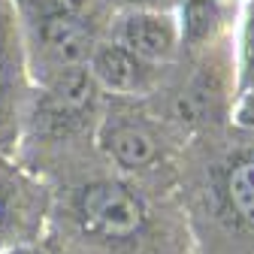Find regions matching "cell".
Segmentation results:
<instances>
[{
    "instance_id": "1",
    "label": "cell",
    "mask_w": 254,
    "mask_h": 254,
    "mask_svg": "<svg viewBox=\"0 0 254 254\" xmlns=\"http://www.w3.org/2000/svg\"><path fill=\"white\" fill-rule=\"evenodd\" d=\"M79 218L88 233L106 239H127L142 230L145 209L127 188L112 182H97L79 194Z\"/></svg>"
},
{
    "instance_id": "2",
    "label": "cell",
    "mask_w": 254,
    "mask_h": 254,
    "mask_svg": "<svg viewBox=\"0 0 254 254\" xmlns=\"http://www.w3.org/2000/svg\"><path fill=\"white\" fill-rule=\"evenodd\" d=\"M30 27H34V46L55 67V73L82 67V61L91 55V37L85 24L61 3L40 6V12L30 18Z\"/></svg>"
},
{
    "instance_id": "3",
    "label": "cell",
    "mask_w": 254,
    "mask_h": 254,
    "mask_svg": "<svg viewBox=\"0 0 254 254\" xmlns=\"http://www.w3.org/2000/svg\"><path fill=\"white\" fill-rule=\"evenodd\" d=\"M182 37L170 9H133L124 12L115 27V46L130 52L142 64H164L176 55Z\"/></svg>"
},
{
    "instance_id": "4",
    "label": "cell",
    "mask_w": 254,
    "mask_h": 254,
    "mask_svg": "<svg viewBox=\"0 0 254 254\" xmlns=\"http://www.w3.org/2000/svg\"><path fill=\"white\" fill-rule=\"evenodd\" d=\"M88 73L100 88L112 94H139L148 88V64L133 58L115 43H100L88 55Z\"/></svg>"
},
{
    "instance_id": "5",
    "label": "cell",
    "mask_w": 254,
    "mask_h": 254,
    "mask_svg": "<svg viewBox=\"0 0 254 254\" xmlns=\"http://www.w3.org/2000/svg\"><path fill=\"white\" fill-rule=\"evenodd\" d=\"M100 148L124 170L148 167L157 157V139L145 124L130 118H109L100 127Z\"/></svg>"
},
{
    "instance_id": "6",
    "label": "cell",
    "mask_w": 254,
    "mask_h": 254,
    "mask_svg": "<svg viewBox=\"0 0 254 254\" xmlns=\"http://www.w3.org/2000/svg\"><path fill=\"white\" fill-rule=\"evenodd\" d=\"M94 94H97V82L91 79L88 67H70V70H61L52 76L49 85V106L52 115L61 121H70L79 118L91 103H94Z\"/></svg>"
},
{
    "instance_id": "7",
    "label": "cell",
    "mask_w": 254,
    "mask_h": 254,
    "mask_svg": "<svg viewBox=\"0 0 254 254\" xmlns=\"http://www.w3.org/2000/svg\"><path fill=\"white\" fill-rule=\"evenodd\" d=\"M15 30L12 15L0 9V136H3L18 109V67H15Z\"/></svg>"
},
{
    "instance_id": "8",
    "label": "cell",
    "mask_w": 254,
    "mask_h": 254,
    "mask_svg": "<svg viewBox=\"0 0 254 254\" xmlns=\"http://www.w3.org/2000/svg\"><path fill=\"white\" fill-rule=\"evenodd\" d=\"M179 37L182 43L188 46H203L206 40L215 37L218 30V21H221V12H218V3L215 0H185L179 15Z\"/></svg>"
},
{
    "instance_id": "9",
    "label": "cell",
    "mask_w": 254,
    "mask_h": 254,
    "mask_svg": "<svg viewBox=\"0 0 254 254\" xmlns=\"http://www.w3.org/2000/svg\"><path fill=\"white\" fill-rule=\"evenodd\" d=\"M227 200L242 224L254 227V161H236L227 170Z\"/></svg>"
},
{
    "instance_id": "10",
    "label": "cell",
    "mask_w": 254,
    "mask_h": 254,
    "mask_svg": "<svg viewBox=\"0 0 254 254\" xmlns=\"http://www.w3.org/2000/svg\"><path fill=\"white\" fill-rule=\"evenodd\" d=\"M236 70H239V94L254 88V0H248L242 9L239 27V52H236Z\"/></svg>"
},
{
    "instance_id": "11",
    "label": "cell",
    "mask_w": 254,
    "mask_h": 254,
    "mask_svg": "<svg viewBox=\"0 0 254 254\" xmlns=\"http://www.w3.org/2000/svg\"><path fill=\"white\" fill-rule=\"evenodd\" d=\"M236 121L245 127H254V88L239 94V106H236Z\"/></svg>"
},
{
    "instance_id": "12",
    "label": "cell",
    "mask_w": 254,
    "mask_h": 254,
    "mask_svg": "<svg viewBox=\"0 0 254 254\" xmlns=\"http://www.w3.org/2000/svg\"><path fill=\"white\" fill-rule=\"evenodd\" d=\"M118 6H124L127 12L133 9H167V0H115Z\"/></svg>"
},
{
    "instance_id": "13",
    "label": "cell",
    "mask_w": 254,
    "mask_h": 254,
    "mask_svg": "<svg viewBox=\"0 0 254 254\" xmlns=\"http://www.w3.org/2000/svg\"><path fill=\"white\" fill-rule=\"evenodd\" d=\"M3 221H6V194L0 190V227H3Z\"/></svg>"
},
{
    "instance_id": "14",
    "label": "cell",
    "mask_w": 254,
    "mask_h": 254,
    "mask_svg": "<svg viewBox=\"0 0 254 254\" xmlns=\"http://www.w3.org/2000/svg\"><path fill=\"white\" fill-rule=\"evenodd\" d=\"M6 254H43V251H37V248H12Z\"/></svg>"
},
{
    "instance_id": "15",
    "label": "cell",
    "mask_w": 254,
    "mask_h": 254,
    "mask_svg": "<svg viewBox=\"0 0 254 254\" xmlns=\"http://www.w3.org/2000/svg\"><path fill=\"white\" fill-rule=\"evenodd\" d=\"M215 3H218V0H215Z\"/></svg>"
}]
</instances>
